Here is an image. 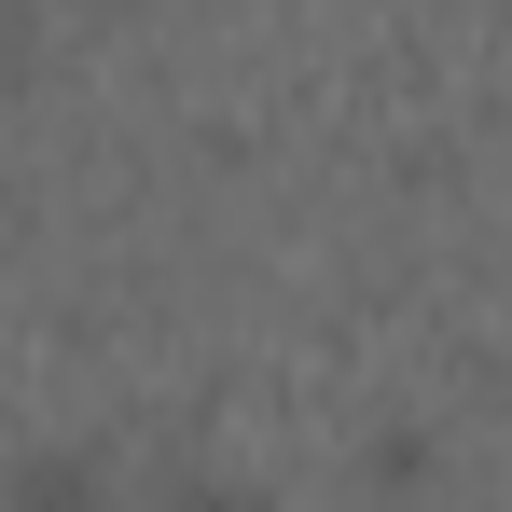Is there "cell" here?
I'll return each mask as SVG.
<instances>
[{
	"label": "cell",
	"mask_w": 512,
	"mask_h": 512,
	"mask_svg": "<svg viewBox=\"0 0 512 512\" xmlns=\"http://www.w3.org/2000/svg\"><path fill=\"white\" fill-rule=\"evenodd\" d=\"M0 512H97V471L84 457H28V471L0 485Z\"/></svg>",
	"instance_id": "1"
}]
</instances>
